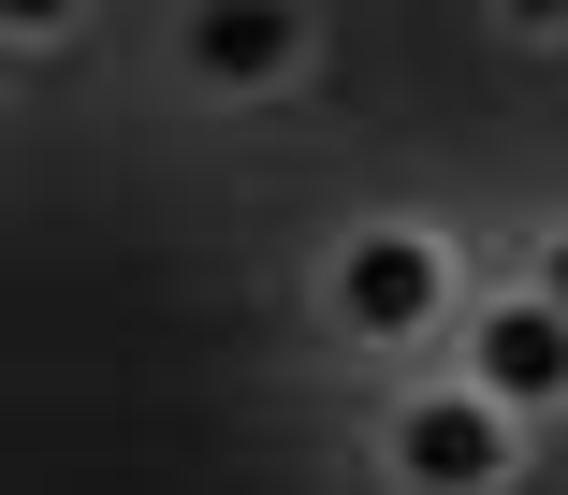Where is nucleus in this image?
Instances as JSON below:
<instances>
[{
	"label": "nucleus",
	"instance_id": "4",
	"mask_svg": "<svg viewBox=\"0 0 568 495\" xmlns=\"http://www.w3.org/2000/svg\"><path fill=\"white\" fill-rule=\"evenodd\" d=\"M467 380L510 394L525 423L568 408V306H554V292H496V306H467Z\"/></svg>",
	"mask_w": 568,
	"mask_h": 495
},
{
	"label": "nucleus",
	"instance_id": "5",
	"mask_svg": "<svg viewBox=\"0 0 568 495\" xmlns=\"http://www.w3.org/2000/svg\"><path fill=\"white\" fill-rule=\"evenodd\" d=\"M88 16V0H0V30H16V44H44V30H73Z\"/></svg>",
	"mask_w": 568,
	"mask_h": 495
},
{
	"label": "nucleus",
	"instance_id": "6",
	"mask_svg": "<svg viewBox=\"0 0 568 495\" xmlns=\"http://www.w3.org/2000/svg\"><path fill=\"white\" fill-rule=\"evenodd\" d=\"M496 16H510V30H568V0H496Z\"/></svg>",
	"mask_w": 568,
	"mask_h": 495
},
{
	"label": "nucleus",
	"instance_id": "1",
	"mask_svg": "<svg viewBox=\"0 0 568 495\" xmlns=\"http://www.w3.org/2000/svg\"><path fill=\"white\" fill-rule=\"evenodd\" d=\"M321 306L335 321H351V335H437L452 321V248L423 233V219H365L351 248H335V263H321Z\"/></svg>",
	"mask_w": 568,
	"mask_h": 495
},
{
	"label": "nucleus",
	"instance_id": "2",
	"mask_svg": "<svg viewBox=\"0 0 568 495\" xmlns=\"http://www.w3.org/2000/svg\"><path fill=\"white\" fill-rule=\"evenodd\" d=\"M525 466V408L481 394V380H452V394H408L394 408V481L408 495H496Z\"/></svg>",
	"mask_w": 568,
	"mask_h": 495
},
{
	"label": "nucleus",
	"instance_id": "3",
	"mask_svg": "<svg viewBox=\"0 0 568 495\" xmlns=\"http://www.w3.org/2000/svg\"><path fill=\"white\" fill-rule=\"evenodd\" d=\"M306 0H190L175 16V59L204 73V88H234V102H263V88H292L306 73Z\"/></svg>",
	"mask_w": 568,
	"mask_h": 495
},
{
	"label": "nucleus",
	"instance_id": "7",
	"mask_svg": "<svg viewBox=\"0 0 568 495\" xmlns=\"http://www.w3.org/2000/svg\"><path fill=\"white\" fill-rule=\"evenodd\" d=\"M539 292H554V306H568V233H554V248H539Z\"/></svg>",
	"mask_w": 568,
	"mask_h": 495
}]
</instances>
